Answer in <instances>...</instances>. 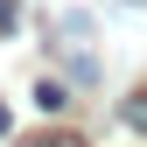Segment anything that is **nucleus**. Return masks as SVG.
<instances>
[{
    "instance_id": "obj_1",
    "label": "nucleus",
    "mask_w": 147,
    "mask_h": 147,
    "mask_svg": "<svg viewBox=\"0 0 147 147\" xmlns=\"http://www.w3.org/2000/svg\"><path fill=\"white\" fill-rule=\"evenodd\" d=\"M35 105H42V112H63V105H70V91H63L56 77H42V84H35Z\"/></svg>"
},
{
    "instance_id": "obj_3",
    "label": "nucleus",
    "mask_w": 147,
    "mask_h": 147,
    "mask_svg": "<svg viewBox=\"0 0 147 147\" xmlns=\"http://www.w3.org/2000/svg\"><path fill=\"white\" fill-rule=\"evenodd\" d=\"M21 147H84L77 133H49V140H21Z\"/></svg>"
},
{
    "instance_id": "obj_6",
    "label": "nucleus",
    "mask_w": 147,
    "mask_h": 147,
    "mask_svg": "<svg viewBox=\"0 0 147 147\" xmlns=\"http://www.w3.org/2000/svg\"><path fill=\"white\" fill-rule=\"evenodd\" d=\"M140 7H147V0H140Z\"/></svg>"
},
{
    "instance_id": "obj_2",
    "label": "nucleus",
    "mask_w": 147,
    "mask_h": 147,
    "mask_svg": "<svg viewBox=\"0 0 147 147\" xmlns=\"http://www.w3.org/2000/svg\"><path fill=\"white\" fill-rule=\"evenodd\" d=\"M119 119H126V126H133V133H147V91H133V98H126V105H119Z\"/></svg>"
},
{
    "instance_id": "obj_5",
    "label": "nucleus",
    "mask_w": 147,
    "mask_h": 147,
    "mask_svg": "<svg viewBox=\"0 0 147 147\" xmlns=\"http://www.w3.org/2000/svg\"><path fill=\"white\" fill-rule=\"evenodd\" d=\"M7 126H14V112H7V105H0V133H7Z\"/></svg>"
},
{
    "instance_id": "obj_4",
    "label": "nucleus",
    "mask_w": 147,
    "mask_h": 147,
    "mask_svg": "<svg viewBox=\"0 0 147 147\" xmlns=\"http://www.w3.org/2000/svg\"><path fill=\"white\" fill-rule=\"evenodd\" d=\"M14 21H21V7H14V0H0V35H14Z\"/></svg>"
}]
</instances>
